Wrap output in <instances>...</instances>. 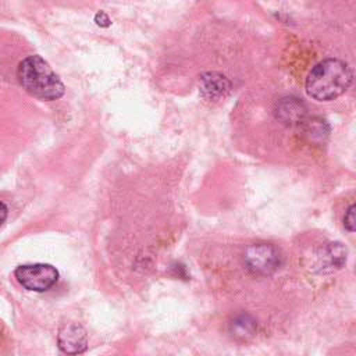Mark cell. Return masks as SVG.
Wrapping results in <instances>:
<instances>
[{
    "mask_svg": "<svg viewBox=\"0 0 356 356\" xmlns=\"http://www.w3.org/2000/svg\"><path fill=\"white\" fill-rule=\"evenodd\" d=\"M350 67L338 58H327L316 64L306 78V92L310 97L327 102L341 96L352 83Z\"/></svg>",
    "mask_w": 356,
    "mask_h": 356,
    "instance_id": "obj_1",
    "label": "cell"
},
{
    "mask_svg": "<svg viewBox=\"0 0 356 356\" xmlns=\"http://www.w3.org/2000/svg\"><path fill=\"white\" fill-rule=\"evenodd\" d=\"M22 88L42 100H56L64 95V83L40 56L24 58L17 70Z\"/></svg>",
    "mask_w": 356,
    "mask_h": 356,
    "instance_id": "obj_2",
    "label": "cell"
},
{
    "mask_svg": "<svg viewBox=\"0 0 356 356\" xmlns=\"http://www.w3.org/2000/svg\"><path fill=\"white\" fill-rule=\"evenodd\" d=\"M14 274L24 288L35 292H44L50 289L58 280V271L56 267L43 263L19 266Z\"/></svg>",
    "mask_w": 356,
    "mask_h": 356,
    "instance_id": "obj_3",
    "label": "cell"
},
{
    "mask_svg": "<svg viewBox=\"0 0 356 356\" xmlns=\"http://www.w3.org/2000/svg\"><path fill=\"white\" fill-rule=\"evenodd\" d=\"M245 261L252 271L259 274H270L278 267L280 254L274 246L260 243L248 248Z\"/></svg>",
    "mask_w": 356,
    "mask_h": 356,
    "instance_id": "obj_4",
    "label": "cell"
},
{
    "mask_svg": "<svg viewBox=\"0 0 356 356\" xmlns=\"http://www.w3.org/2000/svg\"><path fill=\"white\" fill-rule=\"evenodd\" d=\"M88 338L85 330L78 324H65L58 332V346L67 355H76L86 349Z\"/></svg>",
    "mask_w": 356,
    "mask_h": 356,
    "instance_id": "obj_5",
    "label": "cell"
},
{
    "mask_svg": "<svg viewBox=\"0 0 356 356\" xmlns=\"http://www.w3.org/2000/svg\"><path fill=\"white\" fill-rule=\"evenodd\" d=\"M275 114L277 118H280L286 125L302 124L306 117V107L300 100L295 97H286L278 103Z\"/></svg>",
    "mask_w": 356,
    "mask_h": 356,
    "instance_id": "obj_6",
    "label": "cell"
},
{
    "mask_svg": "<svg viewBox=\"0 0 356 356\" xmlns=\"http://www.w3.org/2000/svg\"><path fill=\"white\" fill-rule=\"evenodd\" d=\"M229 88L228 79L217 72H209L202 76V92L209 99H217L222 96Z\"/></svg>",
    "mask_w": 356,
    "mask_h": 356,
    "instance_id": "obj_7",
    "label": "cell"
},
{
    "mask_svg": "<svg viewBox=\"0 0 356 356\" xmlns=\"http://www.w3.org/2000/svg\"><path fill=\"white\" fill-rule=\"evenodd\" d=\"M306 134L312 139H316V138L323 139V136L328 134V127L323 120H312L310 122L306 124Z\"/></svg>",
    "mask_w": 356,
    "mask_h": 356,
    "instance_id": "obj_8",
    "label": "cell"
},
{
    "mask_svg": "<svg viewBox=\"0 0 356 356\" xmlns=\"http://www.w3.org/2000/svg\"><path fill=\"white\" fill-rule=\"evenodd\" d=\"M343 225L349 232L355 231V204L349 206V209L346 210L343 217Z\"/></svg>",
    "mask_w": 356,
    "mask_h": 356,
    "instance_id": "obj_9",
    "label": "cell"
},
{
    "mask_svg": "<svg viewBox=\"0 0 356 356\" xmlns=\"http://www.w3.org/2000/svg\"><path fill=\"white\" fill-rule=\"evenodd\" d=\"M95 21H96V24H97L99 26H108V25L111 24L108 15H107L106 13H103V11H99V13L95 15Z\"/></svg>",
    "mask_w": 356,
    "mask_h": 356,
    "instance_id": "obj_10",
    "label": "cell"
},
{
    "mask_svg": "<svg viewBox=\"0 0 356 356\" xmlns=\"http://www.w3.org/2000/svg\"><path fill=\"white\" fill-rule=\"evenodd\" d=\"M7 207H6V204L3 203V202H0V225L6 221V218H7Z\"/></svg>",
    "mask_w": 356,
    "mask_h": 356,
    "instance_id": "obj_11",
    "label": "cell"
}]
</instances>
